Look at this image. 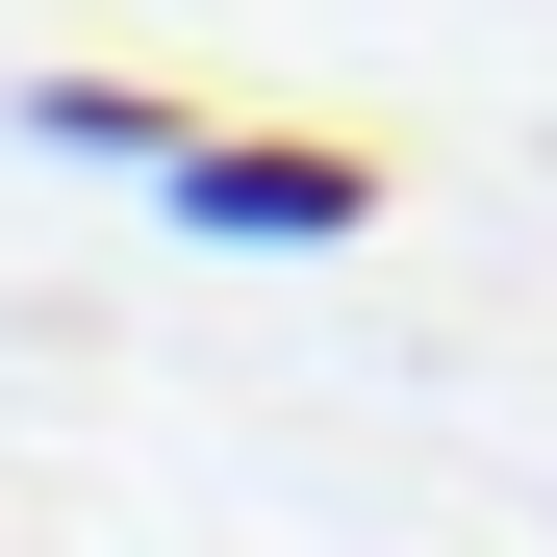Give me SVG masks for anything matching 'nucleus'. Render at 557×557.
I'll return each mask as SVG.
<instances>
[{"instance_id": "nucleus-1", "label": "nucleus", "mask_w": 557, "mask_h": 557, "mask_svg": "<svg viewBox=\"0 0 557 557\" xmlns=\"http://www.w3.org/2000/svg\"><path fill=\"white\" fill-rule=\"evenodd\" d=\"M152 203L203 253H355V228H381V152H355V127H177Z\"/></svg>"}, {"instance_id": "nucleus-2", "label": "nucleus", "mask_w": 557, "mask_h": 557, "mask_svg": "<svg viewBox=\"0 0 557 557\" xmlns=\"http://www.w3.org/2000/svg\"><path fill=\"white\" fill-rule=\"evenodd\" d=\"M26 127H51L76 177H177V127H203V102H152V76H26Z\"/></svg>"}]
</instances>
